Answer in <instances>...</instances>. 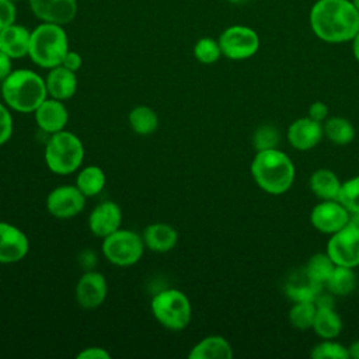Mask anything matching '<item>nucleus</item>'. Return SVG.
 Returning a JSON list of instances; mask_svg holds the SVG:
<instances>
[{"label":"nucleus","instance_id":"obj_25","mask_svg":"<svg viewBox=\"0 0 359 359\" xmlns=\"http://www.w3.org/2000/svg\"><path fill=\"white\" fill-rule=\"evenodd\" d=\"M358 283V276L353 268L335 265L330 278L324 283L325 289L334 296H348L351 294Z\"/></svg>","mask_w":359,"mask_h":359},{"label":"nucleus","instance_id":"obj_9","mask_svg":"<svg viewBox=\"0 0 359 359\" xmlns=\"http://www.w3.org/2000/svg\"><path fill=\"white\" fill-rule=\"evenodd\" d=\"M335 265L359 266V227L348 223L341 230L331 234L327 251Z\"/></svg>","mask_w":359,"mask_h":359},{"label":"nucleus","instance_id":"obj_16","mask_svg":"<svg viewBox=\"0 0 359 359\" xmlns=\"http://www.w3.org/2000/svg\"><path fill=\"white\" fill-rule=\"evenodd\" d=\"M32 13L43 22L67 24L77 13L76 0H29Z\"/></svg>","mask_w":359,"mask_h":359},{"label":"nucleus","instance_id":"obj_17","mask_svg":"<svg viewBox=\"0 0 359 359\" xmlns=\"http://www.w3.org/2000/svg\"><path fill=\"white\" fill-rule=\"evenodd\" d=\"M38 128L49 135L63 130L69 121V112L63 101L48 97L34 112Z\"/></svg>","mask_w":359,"mask_h":359},{"label":"nucleus","instance_id":"obj_22","mask_svg":"<svg viewBox=\"0 0 359 359\" xmlns=\"http://www.w3.org/2000/svg\"><path fill=\"white\" fill-rule=\"evenodd\" d=\"M189 359H231L233 349L229 341L220 335H209L192 346Z\"/></svg>","mask_w":359,"mask_h":359},{"label":"nucleus","instance_id":"obj_19","mask_svg":"<svg viewBox=\"0 0 359 359\" xmlns=\"http://www.w3.org/2000/svg\"><path fill=\"white\" fill-rule=\"evenodd\" d=\"M45 84L48 97L66 101L72 98L77 90L76 72H72L62 65L52 67L45 77Z\"/></svg>","mask_w":359,"mask_h":359},{"label":"nucleus","instance_id":"obj_23","mask_svg":"<svg viewBox=\"0 0 359 359\" xmlns=\"http://www.w3.org/2000/svg\"><path fill=\"white\" fill-rule=\"evenodd\" d=\"M341 181L337 174L328 168H320L310 177L309 185L311 192L321 201L337 199L341 188Z\"/></svg>","mask_w":359,"mask_h":359},{"label":"nucleus","instance_id":"obj_18","mask_svg":"<svg viewBox=\"0 0 359 359\" xmlns=\"http://www.w3.org/2000/svg\"><path fill=\"white\" fill-rule=\"evenodd\" d=\"M323 285L314 280L303 268L290 272L285 282V293L293 302H314Z\"/></svg>","mask_w":359,"mask_h":359},{"label":"nucleus","instance_id":"obj_13","mask_svg":"<svg viewBox=\"0 0 359 359\" xmlns=\"http://www.w3.org/2000/svg\"><path fill=\"white\" fill-rule=\"evenodd\" d=\"M28 250L27 234L11 223L0 222V264H15L25 258Z\"/></svg>","mask_w":359,"mask_h":359},{"label":"nucleus","instance_id":"obj_35","mask_svg":"<svg viewBox=\"0 0 359 359\" xmlns=\"http://www.w3.org/2000/svg\"><path fill=\"white\" fill-rule=\"evenodd\" d=\"M13 135V116L10 108L0 102V146L8 142Z\"/></svg>","mask_w":359,"mask_h":359},{"label":"nucleus","instance_id":"obj_6","mask_svg":"<svg viewBox=\"0 0 359 359\" xmlns=\"http://www.w3.org/2000/svg\"><path fill=\"white\" fill-rule=\"evenodd\" d=\"M156 321L170 331H182L188 327L192 307L188 296L180 289H163L156 293L150 303Z\"/></svg>","mask_w":359,"mask_h":359},{"label":"nucleus","instance_id":"obj_31","mask_svg":"<svg viewBox=\"0 0 359 359\" xmlns=\"http://www.w3.org/2000/svg\"><path fill=\"white\" fill-rule=\"evenodd\" d=\"M194 56L196 57L198 62L203 65H212L217 62L219 57L222 56L219 41L209 36L201 38L194 46Z\"/></svg>","mask_w":359,"mask_h":359},{"label":"nucleus","instance_id":"obj_14","mask_svg":"<svg viewBox=\"0 0 359 359\" xmlns=\"http://www.w3.org/2000/svg\"><path fill=\"white\" fill-rule=\"evenodd\" d=\"M286 136L293 149L307 151L321 142L324 136V126L323 122L314 121L310 116L299 118L290 123Z\"/></svg>","mask_w":359,"mask_h":359},{"label":"nucleus","instance_id":"obj_28","mask_svg":"<svg viewBox=\"0 0 359 359\" xmlns=\"http://www.w3.org/2000/svg\"><path fill=\"white\" fill-rule=\"evenodd\" d=\"M324 135L331 140L334 144L345 146L351 143L355 137V128L346 118L342 116H332L325 119L324 122Z\"/></svg>","mask_w":359,"mask_h":359},{"label":"nucleus","instance_id":"obj_4","mask_svg":"<svg viewBox=\"0 0 359 359\" xmlns=\"http://www.w3.org/2000/svg\"><path fill=\"white\" fill-rule=\"evenodd\" d=\"M67 50L69 41L62 25L42 22L31 31L28 56L39 67L52 69L60 66Z\"/></svg>","mask_w":359,"mask_h":359},{"label":"nucleus","instance_id":"obj_2","mask_svg":"<svg viewBox=\"0 0 359 359\" xmlns=\"http://www.w3.org/2000/svg\"><path fill=\"white\" fill-rule=\"evenodd\" d=\"M251 175L264 192L282 195L294 181V164L279 149L259 150L251 161Z\"/></svg>","mask_w":359,"mask_h":359},{"label":"nucleus","instance_id":"obj_43","mask_svg":"<svg viewBox=\"0 0 359 359\" xmlns=\"http://www.w3.org/2000/svg\"><path fill=\"white\" fill-rule=\"evenodd\" d=\"M349 223L359 227V212L355 213H349Z\"/></svg>","mask_w":359,"mask_h":359},{"label":"nucleus","instance_id":"obj_36","mask_svg":"<svg viewBox=\"0 0 359 359\" xmlns=\"http://www.w3.org/2000/svg\"><path fill=\"white\" fill-rule=\"evenodd\" d=\"M15 13V6L11 0H0V31L14 24Z\"/></svg>","mask_w":359,"mask_h":359},{"label":"nucleus","instance_id":"obj_44","mask_svg":"<svg viewBox=\"0 0 359 359\" xmlns=\"http://www.w3.org/2000/svg\"><path fill=\"white\" fill-rule=\"evenodd\" d=\"M230 3H234V4H241V3H244L245 0H229Z\"/></svg>","mask_w":359,"mask_h":359},{"label":"nucleus","instance_id":"obj_38","mask_svg":"<svg viewBox=\"0 0 359 359\" xmlns=\"http://www.w3.org/2000/svg\"><path fill=\"white\" fill-rule=\"evenodd\" d=\"M311 119L323 122L327 119L328 116V107L323 102V101H316L309 107V115Z\"/></svg>","mask_w":359,"mask_h":359},{"label":"nucleus","instance_id":"obj_26","mask_svg":"<svg viewBox=\"0 0 359 359\" xmlns=\"http://www.w3.org/2000/svg\"><path fill=\"white\" fill-rule=\"evenodd\" d=\"M107 182L105 172L98 165H86L83 167L77 177H76V187L80 189V192L86 196H95L98 195Z\"/></svg>","mask_w":359,"mask_h":359},{"label":"nucleus","instance_id":"obj_10","mask_svg":"<svg viewBox=\"0 0 359 359\" xmlns=\"http://www.w3.org/2000/svg\"><path fill=\"white\" fill-rule=\"evenodd\" d=\"M86 205V196L76 185H59L46 196L48 212L57 219H72L77 216Z\"/></svg>","mask_w":359,"mask_h":359},{"label":"nucleus","instance_id":"obj_12","mask_svg":"<svg viewBox=\"0 0 359 359\" xmlns=\"http://www.w3.org/2000/svg\"><path fill=\"white\" fill-rule=\"evenodd\" d=\"M108 285L101 272L86 271L76 285V300L80 307L93 310L100 307L107 299Z\"/></svg>","mask_w":359,"mask_h":359},{"label":"nucleus","instance_id":"obj_15","mask_svg":"<svg viewBox=\"0 0 359 359\" xmlns=\"http://www.w3.org/2000/svg\"><path fill=\"white\" fill-rule=\"evenodd\" d=\"M121 223L122 210L114 201H104L98 203L88 216V229L100 238H104L121 229Z\"/></svg>","mask_w":359,"mask_h":359},{"label":"nucleus","instance_id":"obj_21","mask_svg":"<svg viewBox=\"0 0 359 359\" xmlns=\"http://www.w3.org/2000/svg\"><path fill=\"white\" fill-rule=\"evenodd\" d=\"M144 247L154 252L171 251L178 241L177 230L168 223H151L142 233Z\"/></svg>","mask_w":359,"mask_h":359},{"label":"nucleus","instance_id":"obj_33","mask_svg":"<svg viewBox=\"0 0 359 359\" xmlns=\"http://www.w3.org/2000/svg\"><path fill=\"white\" fill-rule=\"evenodd\" d=\"M337 199L348 209L349 213L359 212V175L341 184Z\"/></svg>","mask_w":359,"mask_h":359},{"label":"nucleus","instance_id":"obj_8","mask_svg":"<svg viewBox=\"0 0 359 359\" xmlns=\"http://www.w3.org/2000/svg\"><path fill=\"white\" fill-rule=\"evenodd\" d=\"M222 55L231 60H244L259 49V35L247 25H230L219 36Z\"/></svg>","mask_w":359,"mask_h":359},{"label":"nucleus","instance_id":"obj_27","mask_svg":"<svg viewBox=\"0 0 359 359\" xmlns=\"http://www.w3.org/2000/svg\"><path fill=\"white\" fill-rule=\"evenodd\" d=\"M130 129L140 136L151 135L158 126V116L156 111L147 105L135 107L128 116Z\"/></svg>","mask_w":359,"mask_h":359},{"label":"nucleus","instance_id":"obj_45","mask_svg":"<svg viewBox=\"0 0 359 359\" xmlns=\"http://www.w3.org/2000/svg\"><path fill=\"white\" fill-rule=\"evenodd\" d=\"M351 1H352V3H353V6H355V7H356V10H358V11H359V0H351Z\"/></svg>","mask_w":359,"mask_h":359},{"label":"nucleus","instance_id":"obj_11","mask_svg":"<svg viewBox=\"0 0 359 359\" xmlns=\"http://www.w3.org/2000/svg\"><path fill=\"white\" fill-rule=\"evenodd\" d=\"M310 223L320 233L331 236L349 223V212L338 199L323 201L313 208Z\"/></svg>","mask_w":359,"mask_h":359},{"label":"nucleus","instance_id":"obj_7","mask_svg":"<svg viewBox=\"0 0 359 359\" xmlns=\"http://www.w3.org/2000/svg\"><path fill=\"white\" fill-rule=\"evenodd\" d=\"M144 248L146 247L142 236L126 229H118L116 231L104 237L101 245L102 255L107 258V261L116 266L135 265L140 261Z\"/></svg>","mask_w":359,"mask_h":359},{"label":"nucleus","instance_id":"obj_32","mask_svg":"<svg viewBox=\"0 0 359 359\" xmlns=\"http://www.w3.org/2000/svg\"><path fill=\"white\" fill-rule=\"evenodd\" d=\"M310 355L314 359H348L349 351L334 339H323L320 344L313 346Z\"/></svg>","mask_w":359,"mask_h":359},{"label":"nucleus","instance_id":"obj_29","mask_svg":"<svg viewBox=\"0 0 359 359\" xmlns=\"http://www.w3.org/2000/svg\"><path fill=\"white\" fill-rule=\"evenodd\" d=\"M316 313L317 307L314 302H294L289 310V321L294 328L306 331L313 328Z\"/></svg>","mask_w":359,"mask_h":359},{"label":"nucleus","instance_id":"obj_46","mask_svg":"<svg viewBox=\"0 0 359 359\" xmlns=\"http://www.w3.org/2000/svg\"><path fill=\"white\" fill-rule=\"evenodd\" d=\"M11 1H15V0H11Z\"/></svg>","mask_w":359,"mask_h":359},{"label":"nucleus","instance_id":"obj_41","mask_svg":"<svg viewBox=\"0 0 359 359\" xmlns=\"http://www.w3.org/2000/svg\"><path fill=\"white\" fill-rule=\"evenodd\" d=\"M352 53L355 60L359 63V31L356 32V35L352 38Z\"/></svg>","mask_w":359,"mask_h":359},{"label":"nucleus","instance_id":"obj_42","mask_svg":"<svg viewBox=\"0 0 359 359\" xmlns=\"http://www.w3.org/2000/svg\"><path fill=\"white\" fill-rule=\"evenodd\" d=\"M348 351H349V358L359 359V339L353 341V342L349 345Z\"/></svg>","mask_w":359,"mask_h":359},{"label":"nucleus","instance_id":"obj_40","mask_svg":"<svg viewBox=\"0 0 359 359\" xmlns=\"http://www.w3.org/2000/svg\"><path fill=\"white\" fill-rule=\"evenodd\" d=\"M11 60L13 59L0 49V81H3L13 72Z\"/></svg>","mask_w":359,"mask_h":359},{"label":"nucleus","instance_id":"obj_24","mask_svg":"<svg viewBox=\"0 0 359 359\" xmlns=\"http://www.w3.org/2000/svg\"><path fill=\"white\" fill-rule=\"evenodd\" d=\"M313 330L321 339H334L342 330V320L334 307H317Z\"/></svg>","mask_w":359,"mask_h":359},{"label":"nucleus","instance_id":"obj_37","mask_svg":"<svg viewBox=\"0 0 359 359\" xmlns=\"http://www.w3.org/2000/svg\"><path fill=\"white\" fill-rule=\"evenodd\" d=\"M77 359H109L111 353L101 346H88L77 353Z\"/></svg>","mask_w":359,"mask_h":359},{"label":"nucleus","instance_id":"obj_39","mask_svg":"<svg viewBox=\"0 0 359 359\" xmlns=\"http://www.w3.org/2000/svg\"><path fill=\"white\" fill-rule=\"evenodd\" d=\"M83 65V59L80 56V53L74 52V50H67V53L65 55L63 60H62V66L72 70V72H77Z\"/></svg>","mask_w":359,"mask_h":359},{"label":"nucleus","instance_id":"obj_20","mask_svg":"<svg viewBox=\"0 0 359 359\" xmlns=\"http://www.w3.org/2000/svg\"><path fill=\"white\" fill-rule=\"evenodd\" d=\"M31 31L20 24H11L0 31V49L11 59H21L28 55Z\"/></svg>","mask_w":359,"mask_h":359},{"label":"nucleus","instance_id":"obj_34","mask_svg":"<svg viewBox=\"0 0 359 359\" xmlns=\"http://www.w3.org/2000/svg\"><path fill=\"white\" fill-rule=\"evenodd\" d=\"M252 143L257 151L276 149L279 143V132L272 125H262L254 132Z\"/></svg>","mask_w":359,"mask_h":359},{"label":"nucleus","instance_id":"obj_3","mask_svg":"<svg viewBox=\"0 0 359 359\" xmlns=\"http://www.w3.org/2000/svg\"><path fill=\"white\" fill-rule=\"evenodd\" d=\"M1 98L15 112H34L48 98L45 79L28 69L13 70L1 81Z\"/></svg>","mask_w":359,"mask_h":359},{"label":"nucleus","instance_id":"obj_5","mask_svg":"<svg viewBox=\"0 0 359 359\" xmlns=\"http://www.w3.org/2000/svg\"><path fill=\"white\" fill-rule=\"evenodd\" d=\"M43 158L46 167L57 175L77 171L84 160V146L77 135L66 129L52 133L46 142Z\"/></svg>","mask_w":359,"mask_h":359},{"label":"nucleus","instance_id":"obj_30","mask_svg":"<svg viewBox=\"0 0 359 359\" xmlns=\"http://www.w3.org/2000/svg\"><path fill=\"white\" fill-rule=\"evenodd\" d=\"M335 264L334 261L330 258V255L327 252H318L314 254L313 257L309 258L304 269L307 271V273L317 280L320 285L324 286V283L327 282V279L330 278L331 272L334 271Z\"/></svg>","mask_w":359,"mask_h":359},{"label":"nucleus","instance_id":"obj_1","mask_svg":"<svg viewBox=\"0 0 359 359\" xmlns=\"http://www.w3.org/2000/svg\"><path fill=\"white\" fill-rule=\"evenodd\" d=\"M309 22L313 34L327 43L351 42L359 31V11L351 0H317Z\"/></svg>","mask_w":359,"mask_h":359}]
</instances>
